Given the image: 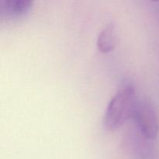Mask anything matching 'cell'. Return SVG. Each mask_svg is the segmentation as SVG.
Segmentation results:
<instances>
[{"instance_id":"cell-1","label":"cell","mask_w":159,"mask_h":159,"mask_svg":"<svg viewBox=\"0 0 159 159\" xmlns=\"http://www.w3.org/2000/svg\"><path fill=\"white\" fill-rule=\"evenodd\" d=\"M135 89L130 84L121 86L113 95L107 107L103 116V124L109 130L119 129L130 118L136 101Z\"/></svg>"},{"instance_id":"cell-2","label":"cell","mask_w":159,"mask_h":159,"mask_svg":"<svg viewBox=\"0 0 159 159\" xmlns=\"http://www.w3.org/2000/svg\"><path fill=\"white\" fill-rule=\"evenodd\" d=\"M135 128L146 138L155 140L159 132V117L154 104L148 99L135 101L130 116Z\"/></svg>"},{"instance_id":"cell-3","label":"cell","mask_w":159,"mask_h":159,"mask_svg":"<svg viewBox=\"0 0 159 159\" xmlns=\"http://www.w3.org/2000/svg\"><path fill=\"white\" fill-rule=\"evenodd\" d=\"M30 0H0L1 18L15 19L26 16L32 8Z\"/></svg>"},{"instance_id":"cell-4","label":"cell","mask_w":159,"mask_h":159,"mask_svg":"<svg viewBox=\"0 0 159 159\" xmlns=\"http://www.w3.org/2000/svg\"><path fill=\"white\" fill-rule=\"evenodd\" d=\"M130 135V145L133 147L135 155L139 159H153L155 157V147L152 141L140 133L136 128Z\"/></svg>"},{"instance_id":"cell-5","label":"cell","mask_w":159,"mask_h":159,"mask_svg":"<svg viewBox=\"0 0 159 159\" xmlns=\"http://www.w3.org/2000/svg\"><path fill=\"white\" fill-rule=\"evenodd\" d=\"M116 29L114 24H107L98 35L96 41L98 49L102 53H108L113 51L116 45Z\"/></svg>"},{"instance_id":"cell-6","label":"cell","mask_w":159,"mask_h":159,"mask_svg":"<svg viewBox=\"0 0 159 159\" xmlns=\"http://www.w3.org/2000/svg\"><path fill=\"white\" fill-rule=\"evenodd\" d=\"M152 9H153V12L155 13V16H156L157 20L159 22V1L152 2Z\"/></svg>"}]
</instances>
